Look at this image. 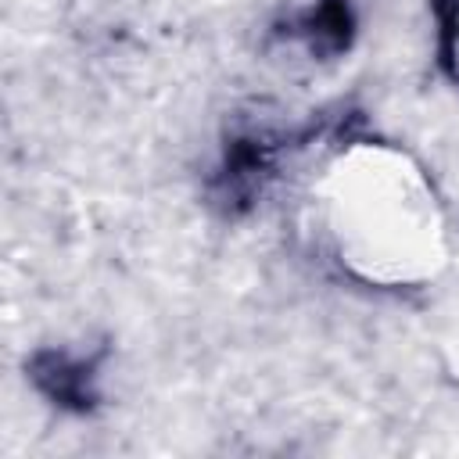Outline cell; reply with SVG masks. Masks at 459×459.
<instances>
[{"label": "cell", "mask_w": 459, "mask_h": 459, "mask_svg": "<svg viewBox=\"0 0 459 459\" xmlns=\"http://www.w3.org/2000/svg\"><path fill=\"white\" fill-rule=\"evenodd\" d=\"M32 377L36 384L57 402V405H68V409H90L93 405V373L90 366L82 362H72L65 355H39L32 362Z\"/></svg>", "instance_id": "obj_1"}, {"label": "cell", "mask_w": 459, "mask_h": 459, "mask_svg": "<svg viewBox=\"0 0 459 459\" xmlns=\"http://www.w3.org/2000/svg\"><path fill=\"white\" fill-rule=\"evenodd\" d=\"M305 39L312 50L319 54H337L348 47V36H351V11L344 0H326L319 4L308 18H305Z\"/></svg>", "instance_id": "obj_2"}]
</instances>
